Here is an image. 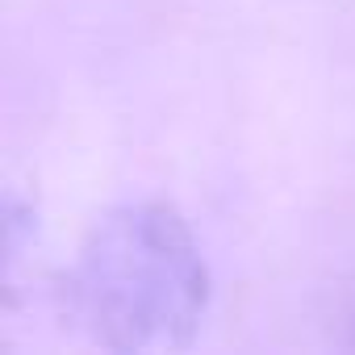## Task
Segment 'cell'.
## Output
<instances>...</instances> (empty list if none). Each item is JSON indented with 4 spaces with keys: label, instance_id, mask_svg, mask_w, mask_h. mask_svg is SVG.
<instances>
[{
    "label": "cell",
    "instance_id": "6da1fadb",
    "mask_svg": "<svg viewBox=\"0 0 355 355\" xmlns=\"http://www.w3.org/2000/svg\"><path fill=\"white\" fill-rule=\"evenodd\" d=\"M76 322L109 351L189 347L205 305L209 268L171 205L138 201L92 226L63 276Z\"/></svg>",
    "mask_w": 355,
    "mask_h": 355
}]
</instances>
